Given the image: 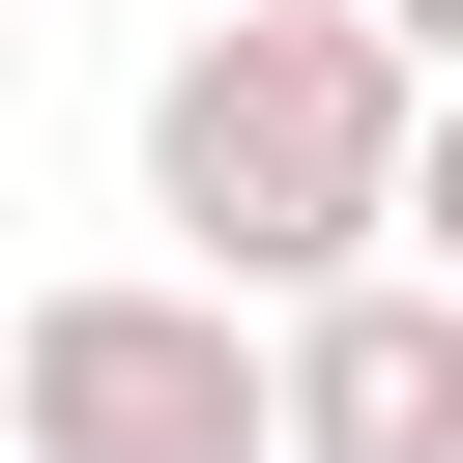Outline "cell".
I'll return each mask as SVG.
<instances>
[{"label":"cell","instance_id":"cell-3","mask_svg":"<svg viewBox=\"0 0 463 463\" xmlns=\"http://www.w3.org/2000/svg\"><path fill=\"white\" fill-rule=\"evenodd\" d=\"M289 463H463V289L434 260L289 289Z\"/></svg>","mask_w":463,"mask_h":463},{"label":"cell","instance_id":"cell-1","mask_svg":"<svg viewBox=\"0 0 463 463\" xmlns=\"http://www.w3.org/2000/svg\"><path fill=\"white\" fill-rule=\"evenodd\" d=\"M405 145H434V58L376 0H203L145 58V232L203 289H260V318L347 289V260H405Z\"/></svg>","mask_w":463,"mask_h":463},{"label":"cell","instance_id":"cell-2","mask_svg":"<svg viewBox=\"0 0 463 463\" xmlns=\"http://www.w3.org/2000/svg\"><path fill=\"white\" fill-rule=\"evenodd\" d=\"M29 463H289V318L203 260H58L29 289Z\"/></svg>","mask_w":463,"mask_h":463},{"label":"cell","instance_id":"cell-4","mask_svg":"<svg viewBox=\"0 0 463 463\" xmlns=\"http://www.w3.org/2000/svg\"><path fill=\"white\" fill-rule=\"evenodd\" d=\"M405 260L463 289V87H434V145H405Z\"/></svg>","mask_w":463,"mask_h":463},{"label":"cell","instance_id":"cell-5","mask_svg":"<svg viewBox=\"0 0 463 463\" xmlns=\"http://www.w3.org/2000/svg\"><path fill=\"white\" fill-rule=\"evenodd\" d=\"M376 29H405V58H434V87H463V0H376Z\"/></svg>","mask_w":463,"mask_h":463},{"label":"cell","instance_id":"cell-6","mask_svg":"<svg viewBox=\"0 0 463 463\" xmlns=\"http://www.w3.org/2000/svg\"><path fill=\"white\" fill-rule=\"evenodd\" d=\"M0 463H29V289H0Z\"/></svg>","mask_w":463,"mask_h":463}]
</instances>
